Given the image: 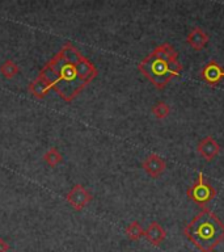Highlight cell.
Wrapping results in <instances>:
<instances>
[{
	"label": "cell",
	"mask_w": 224,
	"mask_h": 252,
	"mask_svg": "<svg viewBox=\"0 0 224 252\" xmlns=\"http://www.w3.org/2000/svg\"><path fill=\"white\" fill-rule=\"evenodd\" d=\"M66 201L76 212H80L92 201V193L84 185L76 184L66 194Z\"/></svg>",
	"instance_id": "obj_5"
},
{
	"label": "cell",
	"mask_w": 224,
	"mask_h": 252,
	"mask_svg": "<svg viewBox=\"0 0 224 252\" xmlns=\"http://www.w3.org/2000/svg\"><path fill=\"white\" fill-rule=\"evenodd\" d=\"M127 238L131 240H139L141 236H144V228L141 227V224L138 220H134L126 227L125 230Z\"/></svg>",
	"instance_id": "obj_12"
},
{
	"label": "cell",
	"mask_w": 224,
	"mask_h": 252,
	"mask_svg": "<svg viewBox=\"0 0 224 252\" xmlns=\"http://www.w3.org/2000/svg\"><path fill=\"white\" fill-rule=\"evenodd\" d=\"M169 113H170V108L167 102L159 101L152 106V114L157 120H164L168 117Z\"/></svg>",
	"instance_id": "obj_14"
},
{
	"label": "cell",
	"mask_w": 224,
	"mask_h": 252,
	"mask_svg": "<svg viewBox=\"0 0 224 252\" xmlns=\"http://www.w3.org/2000/svg\"><path fill=\"white\" fill-rule=\"evenodd\" d=\"M43 160H45V163H46L49 167L54 168V167H56V165L62 163L63 157L62 154L59 153V150L56 149V147H50V149L46 151V154L43 155Z\"/></svg>",
	"instance_id": "obj_11"
},
{
	"label": "cell",
	"mask_w": 224,
	"mask_h": 252,
	"mask_svg": "<svg viewBox=\"0 0 224 252\" xmlns=\"http://www.w3.org/2000/svg\"><path fill=\"white\" fill-rule=\"evenodd\" d=\"M220 145L218 142L211 137V135H207V137L202 138L198 145H196V151L199 154L200 157L203 158L206 161L214 160L220 153Z\"/></svg>",
	"instance_id": "obj_8"
},
{
	"label": "cell",
	"mask_w": 224,
	"mask_h": 252,
	"mask_svg": "<svg viewBox=\"0 0 224 252\" xmlns=\"http://www.w3.org/2000/svg\"><path fill=\"white\" fill-rule=\"evenodd\" d=\"M144 236L152 246H160L167 238V231L157 222H151L144 230Z\"/></svg>",
	"instance_id": "obj_10"
},
{
	"label": "cell",
	"mask_w": 224,
	"mask_h": 252,
	"mask_svg": "<svg viewBox=\"0 0 224 252\" xmlns=\"http://www.w3.org/2000/svg\"><path fill=\"white\" fill-rule=\"evenodd\" d=\"M97 74L93 63L72 43L66 42L29 84V92L34 97L43 98L53 88L64 101L70 102L82 94Z\"/></svg>",
	"instance_id": "obj_1"
},
{
	"label": "cell",
	"mask_w": 224,
	"mask_h": 252,
	"mask_svg": "<svg viewBox=\"0 0 224 252\" xmlns=\"http://www.w3.org/2000/svg\"><path fill=\"white\" fill-rule=\"evenodd\" d=\"M208 41H210V35L207 34V32H204L199 27L193 28L192 31L188 33V35H186L188 45L196 51L203 50L204 47L207 46Z\"/></svg>",
	"instance_id": "obj_9"
},
{
	"label": "cell",
	"mask_w": 224,
	"mask_h": 252,
	"mask_svg": "<svg viewBox=\"0 0 224 252\" xmlns=\"http://www.w3.org/2000/svg\"><path fill=\"white\" fill-rule=\"evenodd\" d=\"M182 232L200 252H214L224 242V222L210 209L203 208Z\"/></svg>",
	"instance_id": "obj_3"
},
{
	"label": "cell",
	"mask_w": 224,
	"mask_h": 252,
	"mask_svg": "<svg viewBox=\"0 0 224 252\" xmlns=\"http://www.w3.org/2000/svg\"><path fill=\"white\" fill-rule=\"evenodd\" d=\"M141 168L144 169L145 173L149 175L153 179L160 177L164 173L165 168H167V163L160 155L157 154H149L148 157L145 158L143 163H141Z\"/></svg>",
	"instance_id": "obj_7"
},
{
	"label": "cell",
	"mask_w": 224,
	"mask_h": 252,
	"mask_svg": "<svg viewBox=\"0 0 224 252\" xmlns=\"http://www.w3.org/2000/svg\"><path fill=\"white\" fill-rule=\"evenodd\" d=\"M200 78L207 83L208 86H218L224 79V68L216 61H210L206 63L200 71Z\"/></svg>",
	"instance_id": "obj_6"
},
{
	"label": "cell",
	"mask_w": 224,
	"mask_h": 252,
	"mask_svg": "<svg viewBox=\"0 0 224 252\" xmlns=\"http://www.w3.org/2000/svg\"><path fill=\"white\" fill-rule=\"evenodd\" d=\"M9 251V244L4 239L0 238V252H8Z\"/></svg>",
	"instance_id": "obj_15"
},
{
	"label": "cell",
	"mask_w": 224,
	"mask_h": 252,
	"mask_svg": "<svg viewBox=\"0 0 224 252\" xmlns=\"http://www.w3.org/2000/svg\"><path fill=\"white\" fill-rule=\"evenodd\" d=\"M138 70L157 90H164L173 78L181 76L184 67L178 62V51L170 43L164 42L138 63Z\"/></svg>",
	"instance_id": "obj_2"
},
{
	"label": "cell",
	"mask_w": 224,
	"mask_h": 252,
	"mask_svg": "<svg viewBox=\"0 0 224 252\" xmlns=\"http://www.w3.org/2000/svg\"><path fill=\"white\" fill-rule=\"evenodd\" d=\"M216 194H218L216 189L210 184V181L206 179L202 172L198 173L196 180L186 190V196L189 197V200H192L199 206H204L206 204H208L210 201L215 198Z\"/></svg>",
	"instance_id": "obj_4"
},
{
	"label": "cell",
	"mask_w": 224,
	"mask_h": 252,
	"mask_svg": "<svg viewBox=\"0 0 224 252\" xmlns=\"http://www.w3.org/2000/svg\"><path fill=\"white\" fill-rule=\"evenodd\" d=\"M0 72H1V75H3L4 78L12 79L19 74L20 68L13 61H9V59H8V61H5L4 63H1V66H0Z\"/></svg>",
	"instance_id": "obj_13"
}]
</instances>
